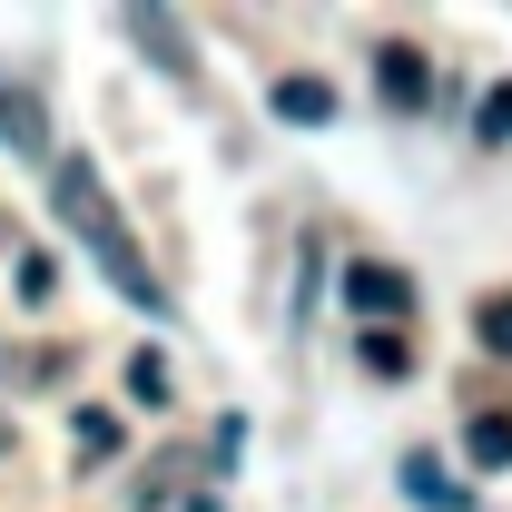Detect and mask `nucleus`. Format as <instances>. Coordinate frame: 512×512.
Instances as JSON below:
<instances>
[{
	"label": "nucleus",
	"instance_id": "f257e3e1",
	"mask_svg": "<svg viewBox=\"0 0 512 512\" xmlns=\"http://www.w3.org/2000/svg\"><path fill=\"white\" fill-rule=\"evenodd\" d=\"M50 207H60L69 237L109 266V286H119L138 316H168V286H158V266L138 256V237H128V217H119V197H109V178H99L79 148H69V158H50Z\"/></svg>",
	"mask_w": 512,
	"mask_h": 512
},
{
	"label": "nucleus",
	"instance_id": "f03ea898",
	"mask_svg": "<svg viewBox=\"0 0 512 512\" xmlns=\"http://www.w3.org/2000/svg\"><path fill=\"white\" fill-rule=\"evenodd\" d=\"M375 89L394 99V109H424V99H434V69H424V50H414V40H375Z\"/></svg>",
	"mask_w": 512,
	"mask_h": 512
},
{
	"label": "nucleus",
	"instance_id": "7ed1b4c3",
	"mask_svg": "<svg viewBox=\"0 0 512 512\" xmlns=\"http://www.w3.org/2000/svg\"><path fill=\"white\" fill-rule=\"evenodd\" d=\"M345 306L375 325V316H404V306H414V286H404L394 266H375V256H355V266H345Z\"/></svg>",
	"mask_w": 512,
	"mask_h": 512
},
{
	"label": "nucleus",
	"instance_id": "20e7f679",
	"mask_svg": "<svg viewBox=\"0 0 512 512\" xmlns=\"http://www.w3.org/2000/svg\"><path fill=\"white\" fill-rule=\"evenodd\" d=\"M276 119H296V128H325V119H335V89H325L316 69H286V79H276Z\"/></svg>",
	"mask_w": 512,
	"mask_h": 512
},
{
	"label": "nucleus",
	"instance_id": "39448f33",
	"mask_svg": "<svg viewBox=\"0 0 512 512\" xmlns=\"http://www.w3.org/2000/svg\"><path fill=\"white\" fill-rule=\"evenodd\" d=\"M128 30L148 40V60L168 69V79H188V40H178V20H168V10H128Z\"/></svg>",
	"mask_w": 512,
	"mask_h": 512
},
{
	"label": "nucleus",
	"instance_id": "423d86ee",
	"mask_svg": "<svg viewBox=\"0 0 512 512\" xmlns=\"http://www.w3.org/2000/svg\"><path fill=\"white\" fill-rule=\"evenodd\" d=\"M404 493H414V503H434V512H463V483H453L434 453H414V463H404Z\"/></svg>",
	"mask_w": 512,
	"mask_h": 512
},
{
	"label": "nucleus",
	"instance_id": "0eeeda50",
	"mask_svg": "<svg viewBox=\"0 0 512 512\" xmlns=\"http://www.w3.org/2000/svg\"><path fill=\"white\" fill-rule=\"evenodd\" d=\"M355 365H365L375 384H404V375H414V355H404V335H375V325H365V345H355Z\"/></svg>",
	"mask_w": 512,
	"mask_h": 512
},
{
	"label": "nucleus",
	"instance_id": "6e6552de",
	"mask_svg": "<svg viewBox=\"0 0 512 512\" xmlns=\"http://www.w3.org/2000/svg\"><path fill=\"white\" fill-rule=\"evenodd\" d=\"M79 463H119V414H99V404H79Z\"/></svg>",
	"mask_w": 512,
	"mask_h": 512
},
{
	"label": "nucleus",
	"instance_id": "1a4fd4ad",
	"mask_svg": "<svg viewBox=\"0 0 512 512\" xmlns=\"http://www.w3.org/2000/svg\"><path fill=\"white\" fill-rule=\"evenodd\" d=\"M473 463L483 473H512V414H483L473 424Z\"/></svg>",
	"mask_w": 512,
	"mask_h": 512
},
{
	"label": "nucleus",
	"instance_id": "9d476101",
	"mask_svg": "<svg viewBox=\"0 0 512 512\" xmlns=\"http://www.w3.org/2000/svg\"><path fill=\"white\" fill-rule=\"evenodd\" d=\"M10 286H20V306H50V296H60V266H50V256L30 247L20 266H10Z\"/></svg>",
	"mask_w": 512,
	"mask_h": 512
},
{
	"label": "nucleus",
	"instance_id": "9b49d317",
	"mask_svg": "<svg viewBox=\"0 0 512 512\" xmlns=\"http://www.w3.org/2000/svg\"><path fill=\"white\" fill-rule=\"evenodd\" d=\"M0 138H10V148H40V99L10 89V99H0Z\"/></svg>",
	"mask_w": 512,
	"mask_h": 512
},
{
	"label": "nucleus",
	"instance_id": "f8f14e48",
	"mask_svg": "<svg viewBox=\"0 0 512 512\" xmlns=\"http://www.w3.org/2000/svg\"><path fill=\"white\" fill-rule=\"evenodd\" d=\"M128 394L138 404H168V355H128Z\"/></svg>",
	"mask_w": 512,
	"mask_h": 512
},
{
	"label": "nucleus",
	"instance_id": "ddd939ff",
	"mask_svg": "<svg viewBox=\"0 0 512 512\" xmlns=\"http://www.w3.org/2000/svg\"><path fill=\"white\" fill-rule=\"evenodd\" d=\"M473 335H483L493 355H512V296H483V316H473Z\"/></svg>",
	"mask_w": 512,
	"mask_h": 512
},
{
	"label": "nucleus",
	"instance_id": "4468645a",
	"mask_svg": "<svg viewBox=\"0 0 512 512\" xmlns=\"http://www.w3.org/2000/svg\"><path fill=\"white\" fill-rule=\"evenodd\" d=\"M483 138H493V148L512 138V79H493V89H483Z\"/></svg>",
	"mask_w": 512,
	"mask_h": 512
},
{
	"label": "nucleus",
	"instance_id": "2eb2a0df",
	"mask_svg": "<svg viewBox=\"0 0 512 512\" xmlns=\"http://www.w3.org/2000/svg\"><path fill=\"white\" fill-rule=\"evenodd\" d=\"M178 512H227V493H188V503H178Z\"/></svg>",
	"mask_w": 512,
	"mask_h": 512
},
{
	"label": "nucleus",
	"instance_id": "dca6fc26",
	"mask_svg": "<svg viewBox=\"0 0 512 512\" xmlns=\"http://www.w3.org/2000/svg\"><path fill=\"white\" fill-rule=\"evenodd\" d=\"M10 444H20V434H10V414H0V453H10Z\"/></svg>",
	"mask_w": 512,
	"mask_h": 512
}]
</instances>
